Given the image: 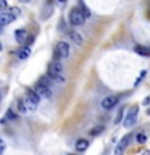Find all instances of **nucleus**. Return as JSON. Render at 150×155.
Segmentation results:
<instances>
[{
	"instance_id": "nucleus-10",
	"label": "nucleus",
	"mask_w": 150,
	"mask_h": 155,
	"mask_svg": "<svg viewBox=\"0 0 150 155\" xmlns=\"http://www.w3.org/2000/svg\"><path fill=\"white\" fill-rule=\"evenodd\" d=\"M26 37H28L26 29H16V31H15V39H16V42L23 44L24 41H26Z\"/></svg>"
},
{
	"instance_id": "nucleus-9",
	"label": "nucleus",
	"mask_w": 150,
	"mask_h": 155,
	"mask_svg": "<svg viewBox=\"0 0 150 155\" xmlns=\"http://www.w3.org/2000/svg\"><path fill=\"white\" fill-rule=\"evenodd\" d=\"M15 19H16V18H15L13 15L8 12V10H5V12H0V26H7V24L13 23Z\"/></svg>"
},
{
	"instance_id": "nucleus-26",
	"label": "nucleus",
	"mask_w": 150,
	"mask_h": 155,
	"mask_svg": "<svg viewBox=\"0 0 150 155\" xmlns=\"http://www.w3.org/2000/svg\"><path fill=\"white\" fill-rule=\"evenodd\" d=\"M19 2H23V3H29L31 0H19Z\"/></svg>"
},
{
	"instance_id": "nucleus-2",
	"label": "nucleus",
	"mask_w": 150,
	"mask_h": 155,
	"mask_svg": "<svg viewBox=\"0 0 150 155\" xmlns=\"http://www.w3.org/2000/svg\"><path fill=\"white\" fill-rule=\"evenodd\" d=\"M48 76L52 78V79L55 81H65L63 79V65L60 61H53L50 63V66H48Z\"/></svg>"
},
{
	"instance_id": "nucleus-27",
	"label": "nucleus",
	"mask_w": 150,
	"mask_h": 155,
	"mask_svg": "<svg viewBox=\"0 0 150 155\" xmlns=\"http://www.w3.org/2000/svg\"><path fill=\"white\" fill-rule=\"evenodd\" d=\"M58 2H60V3H65V2H66V0H58Z\"/></svg>"
},
{
	"instance_id": "nucleus-17",
	"label": "nucleus",
	"mask_w": 150,
	"mask_h": 155,
	"mask_svg": "<svg viewBox=\"0 0 150 155\" xmlns=\"http://www.w3.org/2000/svg\"><path fill=\"white\" fill-rule=\"evenodd\" d=\"M103 133V126H97V128H94V129H90V136H99V134H102Z\"/></svg>"
},
{
	"instance_id": "nucleus-23",
	"label": "nucleus",
	"mask_w": 150,
	"mask_h": 155,
	"mask_svg": "<svg viewBox=\"0 0 150 155\" xmlns=\"http://www.w3.org/2000/svg\"><path fill=\"white\" fill-rule=\"evenodd\" d=\"M3 150H5V142L0 139V153H3Z\"/></svg>"
},
{
	"instance_id": "nucleus-14",
	"label": "nucleus",
	"mask_w": 150,
	"mask_h": 155,
	"mask_svg": "<svg viewBox=\"0 0 150 155\" xmlns=\"http://www.w3.org/2000/svg\"><path fill=\"white\" fill-rule=\"evenodd\" d=\"M135 52L139 53V55H142V57H150V50L147 47H142V45H135V48H134Z\"/></svg>"
},
{
	"instance_id": "nucleus-3",
	"label": "nucleus",
	"mask_w": 150,
	"mask_h": 155,
	"mask_svg": "<svg viewBox=\"0 0 150 155\" xmlns=\"http://www.w3.org/2000/svg\"><path fill=\"white\" fill-rule=\"evenodd\" d=\"M137 115H139V107H137V105H132V107L128 110V113H126L124 120H121V123H123L126 128H131V126L135 123V120H137Z\"/></svg>"
},
{
	"instance_id": "nucleus-22",
	"label": "nucleus",
	"mask_w": 150,
	"mask_h": 155,
	"mask_svg": "<svg viewBox=\"0 0 150 155\" xmlns=\"http://www.w3.org/2000/svg\"><path fill=\"white\" fill-rule=\"evenodd\" d=\"M144 76H145V71H142V73H140V78H137V81H135V82H134V86H137V84H139V82H140V81H142V78H144Z\"/></svg>"
},
{
	"instance_id": "nucleus-12",
	"label": "nucleus",
	"mask_w": 150,
	"mask_h": 155,
	"mask_svg": "<svg viewBox=\"0 0 150 155\" xmlns=\"http://www.w3.org/2000/svg\"><path fill=\"white\" fill-rule=\"evenodd\" d=\"M70 37H71V41L76 44V45H82V42H84V39H82L81 34H77V32H70Z\"/></svg>"
},
{
	"instance_id": "nucleus-7",
	"label": "nucleus",
	"mask_w": 150,
	"mask_h": 155,
	"mask_svg": "<svg viewBox=\"0 0 150 155\" xmlns=\"http://www.w3.org/2000/svg\"><path fill=\"white\" fill-rule=\"evenodd\" d=\"M131 139H132V136L131 134H126L124 137H121V140L118 142V147L115 149V155H121L124 152L126 149H128V145H129V142H131Z\"/></svg>"
},
{
	"instance_id": "nucleus-16",
	"label": "nucleus",
	"mask_w": 150,
	"mask_h": 155,
	"mask_svg": "<svg viewBox=\"0 0 150 155\" xmlns=\"http://www.w3.org/2000/svg\"><path fill=\"white\" fill-rule=\"evenodd\" d=\"M7 10L13 15L15 18H19V16H21V12H19V8H16V7H10V8H7Z\"/></svg>"
},
{
	"instance_id": "nucleus-18",
	"label": "nucleus",
	"mask_w": 150,
	"mask_h": 155,
	"mask_svg": "<svg viewBox=\"0 0 150 155\" xmlns=\"http://www.w3.org/2000/svg\"><path fill=\"white\" fill-rule=\"evenodd\" d=\"M79 7H81V12H82V15H84L86 18H87V16H90V12H89V8H87V7H86V5L82 3V2H79Z\"/></svg>"
},
{
	"instance_id": "nucleus-15",
	"label": "nucleus",
	"mask_w": 150,
	"mask_h": 155,
	"mask_svg": "<svg viewBox=\"0 0 150 155\" xmlns=\"http://www.w3.org/2000/svg\"><path fill=\"white\" fill-rule=\"evenodd\" d=\"M135 140H137V144H145L147 142V136L144 133H139V134H135Z\"/></svg>"
},
{
	"instance_id": "nucleus-19",
	"label": "nucleus",
	"mask_w": 150,
	"mask_h": 155,
	"mask_svg": "<svg viewBox=\"0 0 150 155\" xmlns=\"http://www.w3.org/2000/svg\"><path fill=\"white\" fill-rule=\"evenodd\" d=\"M123 113H124V110H123V108H119L118 115H116V118H115V123H116V124L121 123V120H123Z\"/></svg>"
},
{
	"instance_id": "nucleus-1",
	"label": "nucleus",
	"mask_w": 150,
	"mask_h": 155,
	"mask_svg": "<svg viewBox=\"0 0 150 155\" xmlns=\"http://www.w3.org/2000/svg\"><path fill=\"white\" fill-rule=\"evenodd\" d=\"M24 108H26V113H32V111L37 110L39 107V97L36 95V92L32 91H28L26 94H24V97L21 99Z\"/></svg>"
},
{
	"instance_id": "nucleus-24",
	"label": "nucleus",
	"mask_w": 150,
	"mask_h": 155,
	"mask_svg": "<svg viewBox=\"0 0 150 155\" xmlns=\"http://www.w3.org/2000/svg\"><path fill=\"white\" fill-rule=\"evenodd\" d=\"M3 8H7V2H5V0H0V10H3Z\"/></svg>"
},
{
	"instance_id": "nucleus-4",
	"label": "nucleus",
	"mask_w": 150,
	"mask_h": 155,
	"mask_svg": "<svg viewBox=\"0 0 150 155\" xmlns=\"http://www.w3.org/2000/svg\"><path fill=\"white\" fill-rule=\"evenodd\" d=\"M34 92L39 99H50L52 97V87L47 84H42V82H37L36 87H34Z\"/></svg>"
},
{
	"instance_id": "nucleus-5",
	"label": "nucleus",
	"mask_w": 150,
	"mask_h": 155,
	"mask_svg": "<svg viewBox=\"0 0 150 155\" xmlns=\"http://www.w3.org/2000/svg\"><path fill=\"white\" fill-rule=\"evenodd\" d=\"M84 19H86V16L82 15V12L79 8H73L70 12V23L73 26H81L84 23Z\"/></svg>"
},
{
	"instance_id": "nucleus-6",
	"label": "nucleus",
	"mask_w": 150,
	"mask_h": 155,
	"mask_svg": "<svg viewBox=\"0 0 150 155\" xmlns=\"http://www.w3.org/2000/svg\"><path fill=\"white\" fill-rule=\"evenodd\" d=\"M55 57L57 58H68L70 57V45L66 42H58L55 47Z\"/></svg>"
},
{
	"instance_id": "nucleus-28",
	"label": "nucleus",
	"mask_w": 150,
	"mask_h": 155,
	"mask_svg": "<svg viewBox=\"0 0 150 155\" xmlns=\"http://www.w3.org/2000/svg\"><path fill=\"white\" fill-rule=\"evenodd\" d=\"M0 50H2V44H0Z\"/></svg>"
},
{
	"instance_id": "nucleus-11",
	"label": "nucleus",
	"mask_w": 150,
	"mask_h": 155,
	"mask_svg": "<svg viewBox=\"0 0 150 155\" xmlns=\"http://www.w3.org/2000/svg\"><path fill=\"white\" fill-rule=\"evenodd\" d=\"M87 147H89V140H86V139H79L76 142V150L77 152H84Z\"/></svg>"
},
{
	"instance_id": "nucleus-20",
	"label": "nucleus",
	"mask_w": 150,
	"mask_h": 155,
	"mask_svg": "<svg viewBox=\"0 0 150 155\" xmlns=\"http://www.w3.org/2000/svg\"><path fill=\"white\" fill-rule=\"evenodd\" d=\"M5 116H7V120H16V115H15L11 110H7V113H5Z\"/></svg>"
},
{
	"instance_id": "nucleus-8",
	"label": "nucleus",
	"mask_w": 150,
	"mask_h": 155,
	"mask_svg": "<svg viewBox=\"0 0 150 155\" xmlns=\"http://www.w3.org/2000/svg\"><path fill=\"white\" fill-rule=\"evenodd\" d=\"M116 104H118V97L116 95H108V97H105V99L102 100V108L103 110H111L113 107H116Z\"/></svg>"
},
{
	"instance_id": "nucleus-13",
	"label": "nucleus",
	"mask_w": 150,
	"mask_h": 155,
	"mask_svg": "<svg viewBox=\"0 0 150 155\" xmlns=\"http://www.w3.org/2000/svg\"><path fill=\"white\" fill-rule=\"evenodd\" d=\"M29 55H31V47H29V45L23 47L21 50H19V53H18V57L21 58V60H24V58H28Z\"/></svg>"
},
{
	"instance_id": "nucleus-25",
	"label": "nucleus",
	"mask_w": 150,
	"mask_h": 155,
	"mask_svg": "<svg viewBox=\"0 0 150 155\" xmlns=\"http://www.w3.org/2000/svg\"><path fill=\"white\" fill-rule=\"evenodd\" d=\"M148 100H150L148 97H145V99H144V105H148Z\"/></svg>"
},
{
	"instance_id": "nucleus-21",
	"label": "nucleus",
	"mask_w": 150,
	"mask_h": 155,
	"mask_svg": "<svg viewBox=\"0 0 150 155\" xmlns=\"http://www.w3.org/2000/svg\"><path fill=\"white\" fill-rule=\"evenodd\" d=\"M18 110L21 111V113H26V108H24V105H23V102H21V100L18 102Z\"/></svg>"
}]
</instances>
